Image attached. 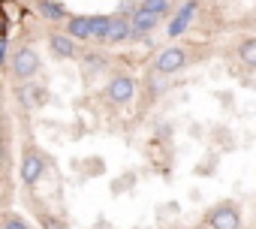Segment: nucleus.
<instances>
[{"label":"nucleus","instance_id":"10","mask_svg":"<svg viewBox=\"0 0 256 229\" xmlns=\"http://www.w3.org/2000/svg\"><path fill=\"white\" fill-rule=\"evenodd\" d=\"M36 10L46 22H70L66 18V10L58 4V0H36Z\"/></svg>","mask_w":256,"mask_h":229},{"label":"nucleus","instance_id":"12","mask_svg":"<svg viewBox=\"0 0 256 229\" xmlns=\"http://www.w3.org/2000/svg\"><path fill=\"white\" fill-rule=\"evenodd\" d=\"M108 24H112V16H90V40L106 42V36H108Z\"/></svg>","mask_w":256,"mask_h":229},{"label":"nucleus","instance_id":"17","mask_svg":"<svg viewBox=\"0 0 256 229\" xmlns=\"http://www.w3.org/2000/svg\"><path fill=\"white\" fill-rule=\"evenodd\" d=\"M4 229H30V226H28L22 217H12V214H10V217L4 220Z\"/></svg>","mask_w":256,"mask_h":229},{"label":"nucleus","instance_id":"6","mask_svg":"<svg viewBox=\"0 0 256 229\" xmlns=\"http://www.w3.org/2000/svg\"><path fill=\"white\" fill-rule=\"evenodd\" d=\"M160 12H151V10H145V6H139L133 16H130V22H133V34L136 36H145V34H151L157 24H160Z\"/></svg>","mask_w":256,"mask_h":229},{"label":"nucleus","instance_id":"9","mask_svg":"<svg viewBox=\"0 0 256 229\" xmlns=\"http://www.w3.org/2000/svg\"><path fill=\"white\" fill-rule=\"evenodd\" d=\"M48 48H52L58 58H64V60H70V58L78 54V46L72 42L70 34H52V36H48Z\"/></svg>","mask_w":256,"mask_h":229},{"label":"nucleus","instance_id":"15","mask_svg":"<svg viewBox=\"0 0 256 229\" xmlns=\"http://www.w3.org/2000/svg\"><path fill=\"white\" fill-rule=\"evenodd\" d=\"M142 6L151 10V12H160V16H163V12L169 10V0H142Z\"/></svg>","mask_w":256,"mask_h":229},{"label":"nucleus","instance_id":"4","mask_svg":"<svg viewBox=\"0 0 256 229\" xmlns=\"http://www.w3.org/2000/svg\"><path fill=\"white\" fill-rule=\"evenodd\" d=\"M106 94H108V100H112L114 106H126V102L136 96V82H133L130 76H114V78L108 82Z\"/></svg>","mask_w":256,"mask_h":229},{"label":"nucleus","instance_id":"14","mask_svg":"<svg viewBox=\"0 0 256 229\" xmlns=\"http://www.w3.org/2000/svg\"><path fill=\"white\" fill-rule=\"evenodd\" d=\"M238 58H241V64H244V66L256 70V36L241 42V48H238Z\"/></svg>","mask_w":256,"mask_h":229},{"label":"nucleus","instance_id":"7","mask_svg":"<svg viewBox=\"0 0 256 229\" xmlns=\"http://www.w3.org/2000/svg\"><path fill=\"white\" fill-rule=\"evenodd\" d=\"M193 18H196V0H187V4L175 12V18L169 22V36H181L193 24Z\"/></svg>","mask_w":256,"mask_h":229},{"label":"nucleus","instance_id":"5","mask_svg":"<svg viewBox=\"0 0 256 229\" xmlns=\"http://www.w3.org/2000/svg\"><path fill=\"white\" fill-rule=\"evenodd\" d=\"M42 172H46L42 157H40L36 151H24V157H22V163H18V175H22V181H24L28 187H34V184L42 178Z\"/></svg>","mask_w":256,"mask_h":229},{"label":"nucleus","instance_id":"8","mask_svg":"<svg viewBox=\"0 0 256 229\" xmlns=\"http://www.w3.org/2000/svg\"><path fill=\"white\" fill-rule=\"evenodd\" d=\"M133 34V22L126 16H112V24H108V36H106V46H120L126 36Z\"/></svg>","mask_w":256,"mask_h":229},{"label":"nucleus","instance_id":"19","mask_svg":"<svg viewBox=\"0 0 256 229\" xmlns=\"http://www.w3.org/2000/svg\"><path fill=\"white\" fill-rule=\"evenodd\" d=\"M250 22H253V24H256V12H253V18H250Z\"/></svg>","mask_w":256,"mask_h":229},{"label":"nucleus","instance_id":"18","mask_svg":"<svg viewBox=\"0 0 256 229\" xmlns=\"http://www.w3.org/2000/svg\"><path fill=\"white\" fill-rule=\"evenodd\" d=\"M84 64H88L90 70H102V64H106V60H102V58H94V54H90V58H88Z\"/></svg>","mask_w":256,"mask_h":229},{"label":"nucleus","instance_id":"13","mask_svg":"<svg viewBox=\"0 0 256 229\" xmlns=\"http://www.w3.org/2000/svg\"><path fill=\"white\" fill-rule=\"evenodd\" d=\"M18 96H22V102H28V106H42V102L48 100L46 88H28V84L18 90Z\"/></svg>","mask_w":256,"mask_h":229},{"label":"nucleus","instance_id":"3","mask_svg":"<svg viewBox=\"0 0 256 229\" xmlns=\"http://www.w3.org/2000/svg\"><path fill=\"white\" fill-rule=\"evenodd\" d=\"M208 226L211 229H241V214L235 211V205L223 202V205H214L208 211Z\"/></svg>","mask_w":256,"mask_h":229},{"label":"nucleus","instance_id":"2","mask_svg":"<svg viewBox=\"0 0 256 229\" xmlns=\"http://www.w3.org/2000/svg\"><path fill=\"white\" fill-rule=\"evenodd\" d=\"M184 64H187V52L178 48V46H172V48H163V52L157 54L154 70H157L160 76H175L178 70H184Z\"/></svg>","mask_w":256,"mask_h":229},{"label":"nucleus","instance_id":"16","mask_svg":"<svg viewBox=\"0 0 256 229\" xmlns=\"http://www.w3.org/2000/svg\"><path fill=\"white\" fill-rule=\"evenodd\" d=\"M40 226L42 229H64V223L58 217H52V214H40Z\"/></svg>","mask_w":256,"mask_h":229},{"label":"nucleus","instance_id":"11","mask_svg":"<svg viewBox=\"0 0 256 229\" xmlns=\"http://www.w3.org/2000/svg\"><path fill=\"white\" fill-rule=\"evenodd\" d=\"M66 34L72 40H90V16H72L66 22Z\"/></svg>","mask_w":256,"mask_h":229},{"label":"nucleus","instance_id":"1","mask_svg":"<svg viewBox=\"0 0 256 229\" xmlns=\"http://www.w3.org/2000/svg\"><path fill=\"white\" fill-rule=\"evenodd\" d=\"M10 72H12L18 82H30V78L40 72V54H36L30 46H22V48L10 58Z\"/></svg>","mask_w":256,"mask_h":229}]
</instances>
